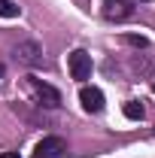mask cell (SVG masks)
Segmentation results:
<instances>
[{"label":"cell","mask_w":155,"mask_h":158,"mask_svg":"<svg viewBox=\"0 0 155 158\" xmlns=\"http://www.w3.org/2000/svg\"><path fill=\"white\" fill-rule=\"evenodd\" d=\"M27 85H31V91H34V98H37L40 106H61V91L55 85H49V82H43L37 76H27Z\"/></svg>","instance_id":"6da1fadb"},{"label":"cell","mask_w":155,"mask_h":158,"mask_svg":"<svg viewBox=\"0 0 155 158\" xmlns=\"http://www.w3.org/2000/svg\"><path fill=\"white\" fill-rule=\"evenodd\" d=\"M15 61L24 64V67H40L43 64V46L37 40H21L15 46Z\"/></svg>","instance_id":"7a4b0ae2"},{"label":"cell","mask_w":155,"mask_h":158,"mask_svg":"<svg viewBox=\"0 0 155 158\" xmlns=\"http://www.w3.org/2000/svg\"><path fill=\"white\" fill-rule=\"evenodd\" d=\"M67 67H70V76L82 82V79L91 76V55H88L85 49H76V52L67 55Z\"/></svg>","instance_id":"3957f363"},{"label":"cell","mask_w":155,"mask_h":158,"mask_svg":"<svg viewBox=\"0 0 155 158\" xmlns=\"http://www.w3.org/2000/svg\"><path fill=\"white\" fill-rule=\"evenodd\" d=\"M67 152V143L61 137H43L34 149V158H64Z\"/></svg>","instance_id":"277c9868"},{"label":"cell","mask_w":155,"mask_h":158,"mask_svg":"<svg viewBox=\"0 0 155 158\" xmlns=\"http://www.w3.org/2000/svg\"><path fill=\"white\" fill-rule=\"evenodd\" d=\"M103 15L110 21H125L134 15V0H103Z\"/></svg>","instance_id":"5b68a950"},{"label":"cell","mask_w":155,"mask_h":158,"mask_svg":"<svg viewBox=\"0 0 155 158\" xmlns=\"http://www.w3.org/2000/svg\"><path fill=\"white\" fill-rule=\"evenodd\" d=\"M79 103L85 113H100L103 110V91L94 88V85H82L79 88Z\"/></svg>","instance_id":"8992f818"},{"label":"cell","mask_w":155,"mask_h":158,"mask_svg":"<svg viewBox=\"0 0 155 158\" xmlns=\"http://www.w3.org/2000/svg\"><path fill=\"white\" fill-rule=\"evenodd\" d=\"M122 113H125V118H131V122H140V118H143V103H140V100H128V103L122 106Z\"/></svg>","instance_id":"52a82bcc"},{"label":"cell","mask_w":155,"mask_h":158,"mask_svg":"<svg viewBox=\"0 0 155 158\" xmlns=\"http://www.w3.org/2000/svg\"><path fill=\"white\" fill-rule=\"evenodd\" d=\"M19 6L12 3V0H0V19H19Z\"/></svg>","instance_id":"ba28073f"},{"label":"cell","mask_w":155,"mask_h":158,"mask_svg":"<svg viewBox=\"0 0 155 158\" xmlns=\"http://www.w3.org/2000/svg\"><path fill=\"white\" fill-rule=\"evenodd\" d=\"M125 43L137 46V49H146V37H137V34H125Z\"/></svg>","instance_id":"9c48e42d"},{"label":"cell","mask_w":155,"mask_h":158,"mask_svg":"<svg viewBox=\"0 0 155 158\" xmlns=\"http://www.w3.org/2000/svg\"><path fill=\"white\" fill-rule=\"evenodd\" d=\"M0 158H19V152H3Z\"/></svg>","instance_id":"30bf717a"},{"label":"cell","mask_w":155,"mask_h":158,"mask_svg":"<svg viewBox=\"0 0 155 158\" xmlns=\"http://www.w3.org/2000/svg\"><path fill=\"white\" fill-rule=\"evenodd\" d=\"M0 76H3V64H0Z\"/></svg>","instance_id":"8fae6325"},{"label":"cell","mask_w":155,"mask_h":158,"mask_svg":"<svg viewBox=\"0 0 155 158\" xmlns=\"http://www.w3.org/2000/svg\"><path fill=\"white\" fill-rule=\"evenodd\" d=\"M152 91H155V82H152Z\"/></svg>","instance_id":"7c38bea8"}]
</instances>
